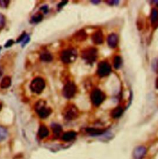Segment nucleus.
<instances>
[{"label": "nucleus", "instance_id": "1", "mask_svg": "<svg viewBox=\"0 0 158 159\" xmlns=\"http://www.w3.org/2000/svg\"><path fill=\"white\" fill-rule=\"evenodd\" d=\"M81 56L83 60L89 64L94 62L98 57V49L93 47H89L82 51Z\"/></svg>", "mask_w": 158, "mask_h": 159}, {"label": "nucleus", "instance_id": "2", "mask_svg": "<svg viewBox=\"0 0 158 159\" xmlns=\"http://www.w3.org/2000/svg\"><path fill=\"white\" fill-rule=\"evenodd\" d=\"M46 102L40 100L35 106V109L41 119H46L52 113V109L46 106Z\"/></svg>", "mask_w": 158, "mask_h": 159}, {"label": "nucleus", "instance_id": "3", "mask_svg": "<svg viewBox=\"0 0 158 159\" xmlns=\"http://www.w3.org/2000/svg\"><path fill=\"white\" fill-rule=\"evenodd\" d=\"M90 99L92 104L95 106L98 107L105 101L106 99V96L101 89L95 88L91 93Z\"/></svg>", "mask_w": 158, "mask_h": 159}, {"label": "nucleus", "instance_id": "4", "mask_svg": "<svg viewBox=\"0 0 158 159\" xmlns=\"http://www.w3.org/2000/svg\"><path fill=\"white\" fill-rule=\"evenodd\" d=\"M79 109L74 104L68 105L63 111L64 118L68 121L75 120L79 117Z\"/></svg>", "mask_w": 158, "mask_h": 159}, {"label": "nucleus", "instance_id": "5", "mask_svg": "<svg viewBox=\"0 0 158 159\" xmlns=\"http://www.w3.org/2000/svg\"><path fill=\"white\" fill-rule=\"evenodd\" d=\"M77 52L74 49L70 48L64 50L61 54V59L65 64H69L74 61L77 58Z\"/></svg>", "mask_w": 158, "mask_h": 159}, {"label": "nucleus", "instance_id": "6", "mask_svg": "<svg viewBox=\"0 0 158 159\" xmlns=\"http://www.w3.org/2000/svg\"><path fill=\"white\" fill-rule=\"evenodd\" d=\"M45 85V81L41 77H36L32 81L30 88L32 92L36 94H40L44 89Z\"/></svg>", "mask_w": 158, "mask_h": 159}, {"label": "nucleus", "instance_id": "7", "mask_svg": "<svg viewBox=\"0 0 158 159\" xmlns=\"http://www.w3.org/2000/svg\"><path fill=\"white\" fill-rule=\"evenodd\" d=\"M76 84L72 81H68L63 88V94L66 99H71L76 94Z\"/></svg>", "mask_w": 158, "mask_h": 159}, {"label": "nucleus", "instance_id": "8", "mask_svg": "<svg viewBox=\"0 0 158 159\" xmlns=\"http://www.w3.org/2000/svg\"><path fill=\"white\" fill-rule=\"evenodd\" d=\"M111 72V66L110 64L106 62H100L98 65L97 74L100 77H105L110 74Z\"/></svg>", "mask_w": 158, "mask_h": 159}, {"label": "nucleus", "instance_id": "9", "mask_svg": "<svg viewBox=\"0 0 158 159\" xmlns=\"http://www.w3.org/2000/svg\"><path fill=\"white\" fill-rule=\"evenodd\" d=\"M147 154V149L143 146L137 147L133 152V159H143Z\"/></svg>", "mask_w": 158, "mask_h": 159}, {"label": "nucleus", "instance_id": "10", "mask_svg": "<svg viewBox=\"0 0 158 159\" xmlns=\"http://www.w3.org/2000/svg\"><path fill=\"white\" fill-rule=\"evenodd\" d=\"M91 40L95 44H101L103 43L104 35L101 30H97L93 34Z\"/></svg>", "mask_w": 158, "mask_h": 159}, {"label": "nucleus", "instance_id": "11", "mask_svg": "<svg viewBox=\"0 0 158 159\" xmlns=\"http://www.w3.org/2000/svg\"><path fill=\"white\" fill-rule=\"evenodd\" d=\"M151 24L153 29L158 28V10L157 9H153L151 13Z\"/></svg>", "mask_w": 158, "mask_h": 159}, {"label": "nucleus", "instance_id": "12", "mask_svg": "<svg viewBox=\"0 0 158 159\" xmlns=\"http://www.w3.org/2000/svg\"><path fill=\"white\" fill-rule=\"evenodd\" d=\"M118 36L116 34H111L108 37L107 42L108 46L111 48H116L118 46Z\"/></svg>", "mask_w": 158, "mask_h": 159}, {"label": "nucleus", "instance_id": "13", "mask_svg": "<svg viewBox=\"0 0 158 159\" xmlns=\"http://www.w3.org/2000/svg\"><path fill=\"white\" fill-rule=\"evenodd\" d=\"M77 133L74 131H69L64 133L62 136V139L66 142L72 141L76 139L77 136Z\"/></svg>", "mask_w": 158, "mask_h": 159}, {"label": "nucleus", "instance_id": "14", "mask_svg": "<svg viewBox=\"0 0 158 159\" xmlns=\"http://www.w3.org/2000/svg\"><path fill=\"white\" fill-rule=\"evenodd\" d=\"M105 130L96 128H86V132L91 136H99L105 133Z\"/></svg>", "mask_w": 158, "mask_h": 159}, {"label": "nucleus", "instance_id": "15", "mask_svg": "<svg viewBox=\"0 0 158 159\" xmlns=\"http://www.w3.org/2000/svg\"><path fill=\"white\" fill-rule=\"evenodd\" d=\"M87 36L88 35L86 32L83 29H81L76 33L74 35V39L79 41H83L87 39Z\"/></svg>", "mask_w": 158, "mask_h": 159}, {"label": "nucleus", "instance_id": "16", "mask_svg": "<svg viewBox=\"0 0 158 159\" xmlns=\"http://www.w3.org/2000/svg\"><path fill=\"white\" fill-rule=\"evenodd\" d=\"M49 135V130L48 128L44 125H41L38 131V136L40 138L43 139Z\"/></svg>", "mask_w": 158, "mask_h": 159}, {"label": "nucleus", "instance_id": "17", "mask_svg": "<svg viewBox=\"0 0 158 159\" xmlns=\"http://www.w3.org/2000/svg\"><path fill=\"white\" fill-rule=\"evenodd\" d=\"M123 112V109L121 106H118L114 108L111 112V116L114 119H118L120 117Z\"/></svg>", "mask_w": 158, "mask_h": 159}, {"label": "nucleus", "instance_id": "18", "mask_svg": "<svg viewBox=\"0 0 158 159\" xmlns=\"http://www.w3.org/2000/svg\"><path fill=\"white\" fill-rule=\"evenodd\" d=\"M51 128H52L54 137L58 138L62 132L61 126L57 123H53V125H51Z\"/></svg>", "mask_w": 158, "mask_h": 159}, {"label": "nucleus", "instance_id": "19", "mask_svg": "<svg viewBox=\"0 0 158 159\" xmlns=\"http://www.w3.org/2000/svg\"><path fill=\"white\" fill-rule=\"evenodd\" d=\"M40 59L45 62H50L53 61V56L48 52H43L40 55Z\"/></svg>", "mask_w": 158, "mask_h": 159}, {"label": "nucleus", "instance_id": "20", "mask_svg": "<svg viewBox=\"0 0 158 159\" xmlns=\"http://www.w3.org/2000/svg\"><path fill=\"white\" fill-rule=\"evenodd\" d=\"M11 79L7 76L4 77L0 83V86L1 88H7L11 86Z\"/></svg>", "mask_w": 158, "mask_h": 159}, {"label": "nucleus", "instance_id": "21", "mask_svg": "<svg viewBox=\"0 0 158 159\" xmlns=\"http://www.w3.org/2000/svg\"><path fill=\"white\" fill-rule=\"evenodd\" d=\"M122 64V59L120 56H116L113 60V65L115 69H118Z\"/></svg>", "mask_w": 158, "mask_h": 159}, {"label": "nucleus", "instance_id": "22", "mask_svg": "<svg viewBox=\"0 0 158 159\" xmlns=\"http://www.w3.org/2000/svg\"><path fill=\"white\" fill-rule=\"evenodd\" d=\"M7 136V131L4 127L0 126V141H4Z\"/></svg>", "mask_w": 158, "mask_h": 159}, {"label": "nucleus", "instance_id": "23", "mask_svg": "<svg viewBox=\"0 0 158 159\" xmlns=\"http://www.w3.org/2000/svg\"><path fill=\"white\" fill-rule=\"evenodd\" d=\"M43 16L40 13H37L35 15H34L32 17V21L34 23H39L43 20Z\"/></svg>", "mask_w": 158, "mask_h": 159}, {"label": "nucleus", "instance_id": "24", "mask_svg": "<svg viewBox=\"0 0 158 159\" xmlns=\"http://www.w3.org/2000/svg\"><path fill=\"white\" fill-rule=\"evenodd\" d=\"M5 23H6L5 17L3 14L0 13V29H1L2 28L4 27Z\"/></svg>", "mask_w": 158, "mask_h": 159}, {"label": "nucleus", "instance_id": "25", "mask_svg": "<svg viewBox=\"0 0 158 159\" xmlns=\"http://www.w3.org/2000/svg\"><path fill=\"white\" fill-rule=\"evenodd\" d=\"M30 39L29 36L26 34V36L24 37V38L23 39V40H22V41L21 42V43H22V46H25L26 44H27V43L29 42Z\"/></svg>", "mask_w": 158, "mask_h": 159}, {"label": "nucleus", "instance_id": "26", "mask_svg": "<svg viewBox=\"0 0 158 159\" xmlns=\"http://www.w3.org/2000/svg\"><path fill=\"white\" fill-rule=\"evenodd\" d=\"M153 69L154 70V71L158 74V59H155L153 62Z\"/></svg>", "mask_w": 158, "mask_h": 159}, {"label": "nucleus", "instance_id": "27", "mask_svg": "<svg viewBox=\"0 0 158 159\" xmlns=\"http://www.w3.org/2000/svg\"><path fill=\"white\" fill-rule=\"evenodd\" d=\"M9 4V1L0 0V6L2 7H7Z\"/></svg>", "mask_w": 158, "mask_h": 159}, {"label": "nucleus", "instance_id": "28", "mask_svg": "<svg viewBox=\"0 0 158 159\" xmlns=\"http://www.w3.org/2000/svg\"><path fill=\"white\" fill-rule=\"evenodd\" d=\"M13 43H14V41H13V40H8V41L6 42V43L5 44L4 46H5V48H8V47H10V46H11L13 44Z\"/></svg>", "mask_w": 158, "mask_h": 159}, {"label": "nucleus", "instance_id": "29", "mask_svg": "<svg viewBox=\"0 0 158 159\" xmlns=\"http://www.w3.org/2000/svg\"><path fill=\"white\" fill-rule=\"evenodd\" d=\"M67 1H61L59 4H58V7H59V8H61V7H63L64 5H66L67 3Z\"/></svg>", "mask_w": 158, "mask_h": 159}, {"label": "nucleus", "instance_id": "30", "mask_svg": "<svg viewBox=\"0 0 158 159\" xmlns=\"http://www.w3.org/2000/svg\"><path fill=\"white\" fill-rule=\"evenodd\" d=\"M26 34L24 32V33H23L20 37H19V38L17 40V43H21V41H22V40H23V39L24 38V37L26 36Z\"/></svg>", "mask_w": 158, "mask_h": 159}, {"label": "nucleus", "instance_id": "31", "mask_svg": "<svg viewBox=\"0 0 158 159\" xmlns=\"http://www.w3.org/2000/svg\"><path fill=\"white\" fill-rule=\"evenodd\" d=\"M107 2L111 5H116L118 4V1H107Z\"/></svg>", "mask_w": 158, "mask_h": 159}, {"label": "nucleus", "instance_id": "32", "mask_svg": "<svg viewBox=\"0 0 158 159\" xmlns=\"http://www.w3.org/2000/svg\"><path fill=\"white\" fill-rule=\"evenodd\" d=\"M41 10L43 11L44 13L48 12V6H44L41 8Z\"/></svg>", "mask_w": 158, "mask_h": 159}, {"label": "nucleus", "instance_id": "33", "mask_svg": "<svg viewBox=\"0 0 158 159\" xmlns=\"http://www.w3.org/2000/svg\"><path fill=\"white\" fill-rule=\"evenodd\" d=\"M91 2L93 4H98L100 3L101 1H91Z\"/></svg>", "mask_w": 158, "mask_h": 159}, {"label": "nucleus", "instance_id": "34", "mask_svg": "<svg viewBox=\"0 0 158 159\" xmlns=\"http://www.w3.org/2000/svg\"><path fill=\"white\" fill-rule=\"evenodd\" d=\"M156 88L158 89V77L156 80Z\"/></svg>", "mask_w": 158, "mask_h": 159}, {"label": "nucleus", "instance_id": "35", "mask_svg": "<svg viewBox=\"0 0 158 159\" xmlns=\"http://www.w3.org/2000/svg\"><path fill=\"white\" fill-rule=\"evenodd\" d=\"M2 69L0 67V77L2 76Z\"/></svg>", "mask_w": 158, "mask_h": 159}, {"label": "nucleus", "instance_id": "36", "mask_svg": "<svg viewBox=\"0 0 158 159\" xmlns=\"http://www.w3.org/2000/svg\"><path fill=\"white\" fill-rule=\"evenodd\" d=\"M2 104L1 102H0V111H1V109H2Z\"/></svg>", "mask_w": 158, "mask_h": 159}, {"label": "nucleus", "instance_id": "37", "mask_svg": "<svg viewBox=\"0 0 158 159\" xmlns=\"http://www.w3.org/2000/svg\"><path fill=\"white\" fill-rule=\"evenodd\" d=\"M154 2L157 4V6H158V1H154Z\"/></svg>", "mask_w": 158, "mask_h": 159}, {"label": "nucleus", "instance_id": "38", "mask_svg": "<svg viewBox=\"0 0 158 159\" xmlns=\"http://www.w3.org/2000/svg\"><path fill=\"white\" fill-rule=\"evenodd\" d=\"M1 49V46H0V49Z\"/></svg>", "mask_w": 158, "mask_h": 159}]
</instances>
